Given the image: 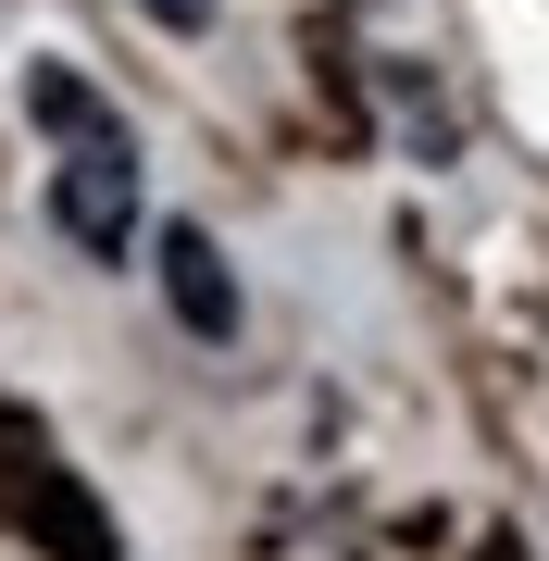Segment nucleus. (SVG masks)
Segmentation results:
<instances>
[{
  "instance_id": "obj_1",
  "label": "nucleus",
  "mask_w": 549,
  "mask_h": 561,
  "mask_svg": "<svg viewBox=\"0 0 549 561\" xmlns=\"http://www.w3.org/2000/svg\"><path fill=\"white\" fill-rule=\"evenodd\" d=\"M50 225H62L76 250L125 262V238H138V150H125V138L62 150V175H50Z\"/></svg>"
},
{
  "instance_id": "obj_2",
  "label": "nucleus",
  "mask_w": 549,
  "mask_h": 561,
  "mask_svg": "<svg viewBox=\"0 0 549 561\" xmlns=\"http://www.w3.org/2000/svg\"><path fill=\"white\" fill-rule=\"evenodd\" d=\"M13 512H25V537H38L50 561H113V512L88 500L62 461H25V474H13Z\"/></svg>"
},
{
  "instance_id": "obj_3",
  "label": "nucleus",
  "mask_w": 549,
  "mask_h": 561,
  "mask_svg": "<svg viewBox=\"0 0 549 561\" xmlns=\"http://www.w3.org/2000/svg\"><path fill=\"white\" fill-rule=\"evenodd\" d=\"M163 300L187 337H238V275H225L213 225H163Z\"/></svg>"
},
{
  "instance_id": "obj_4",
  "label": "nucleus",
  "mask_w": 549,
  "mask_h": 561,
  "mask_svg": "<svg viewBox=\"0 0 549 561\" xmlns=\"http://www.w3.org/2000/svg\"><path fill=\"white\" fill-rule=\"evenodd\" d=\"M25 125H38V138H62V150H101V138H125V113H113L101 88L76 76V62H25Z\"/></svg>"
},
{
  "instance_id": "obj_5",
  "label": "nucleus",
  "mask_w": 549,
  "mask_h": 561,
  "mask_svg": "<svg viewBox=\"0 0 549 561\" xmlns=\"http://www.w3.org/2000/svg\"><path fill=\"white\" fill-rule=\"evenodd\" d=\"M138 13H150V25H175V38H201V25H213V0H138Z\"/></svg>"
}]
</instances>
